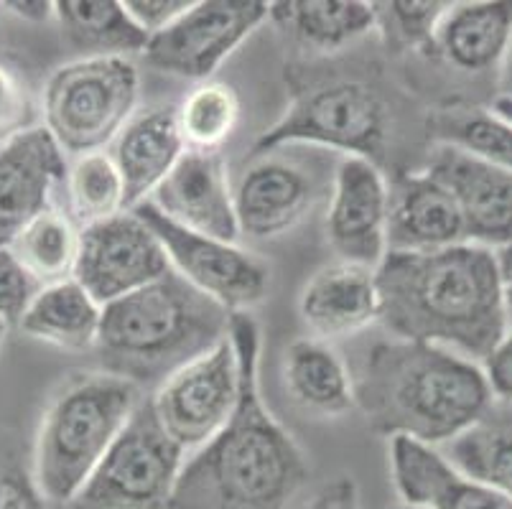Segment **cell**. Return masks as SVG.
<instances>
[{"label":"cell","mask_w":512,"mask_h":509,"mask_svg":"<svg viewBox=\"0 0 512 509\" xmlns=\"http://www.w3.org/2000/svg\"><path fill=\"white\" fill-rule=\"evenodd\" d=\"M240 403L225 428L186 456L169 509H286L309 479L304 451L260 395V326L232 314Z\"/></svg>","instance_id":"cell-1"},{"label":"cell","mask_w":512,"mask_h":509,"mask_svg":"<svg viewBox=\"0 0 512 509\" xmlns=\"http://www.w3.org/2000/svg\"><path fill=\"white\" fill-rule=\"evenodd\" d=\"M380 324L398 339L484 362L510 334L495 250L472 242L439 252H388L375 270Z\"/></svg>","instance_id":"cell-2"},{"label":"cell","mask_w":512,"mask_h":509,"mask_svg":"<svg viewBox=\"0 0 512 509\" xmlns=\"http://www.w3.org/2000/svg\"><path fill=\"white\" fill-rule=\"evenodd\" d=\"M352 382L372 431L434 448L462 436L495 405L482 364L406 339L375 344Z\"/></svg>","instance_id":"cell-3"},{"label":"cell","mask_w":512,"mask_h":509,"mask_svg":"<svg viewBox=\"0 0 512 509\" xmlns=\"http://www.w3.org/2000/svg\"><path fill=\"white\" fill-rule=\"evenodd\" d=\"M232 314L189 286L176 270L141 291L102 306L97 354L102 370L143 390L161 387L174 372L230 336Z\"/></svg>","instance_id":"cell-4"},{"label":"cell","mask_w":512,"mask_h":509,"mask_svg":"<svg viewBox=\"0 0 512 509\" xmlns=\"http://www.w3.org/2000/svg\"><path fill=\"white\" fill-rule=\"evenodd\" d=\"M141 400V387L105 370L72 375L54 392L34 451V479L44 499L72 504Z\"/></svg>","instance_id":"cell-5"},{"label":"cell","mask_w":512,"mask_h":509,"mask_svg":"<svg viewBox=\"0 0 512 509\" xmlns=\"http://www.w3.org/2000/svg\"><path fill=\"white\" fill-rule=\"evenodd\" d=\"M390 110L380 90L357 77H319L293 92L283 118L255 140L253 153L286 146L324 148L375 161L388 140Z\"/></svg>","instance_id":"cell-6"},{"label":"cell","mask_w":512,"mask_h":509,"mask_svg":"<svg viewBox=\"0 0 512 509\" xmlns=\"http://www.w3.org/2000/svg\"><path fill=\"white\" fill-rule=\"evenodd\" d=\"M141 74L125 56H95L59 67L44 90V128L74 156L105 151L133 118Z\"/></svg>","instance_id":"cell-7"},{"label":"cell","mask_w":512,"mask_h":509,"mask_svg":"<svg viewBox=\"0 0 512 509\" xmlns=\"http://www.w3.org/2000/svg\"><path fill=\"white\" fill-rule=\"evenodd\" d=\"M186 451L158 420L151 395L141 400L72 509H169Z\"/></svg>","instance_id":"cell-8"},{"label":"cell","mask_w":512,"mask_h":509,"mask_svg":"<svg viewBox=\"0 0 512 509\" xmlns=\"http://www.w3.org/2000/svg\"><path fill=\"white\" fill-rule=\"evenodd\" d=\"M130 212H136L156 232L169 255L171 270L230 314H245L265 298L271 268L258 255L242 250L235 242L186 230L166 219L151 202L138 204Z\"/></svg>","instance_id":"cell-9"},{"label":"cell","mask_w":512,"mask_h":509,"mask_svg":"<svg viewBox=\"0 0 512 509\" xmlns=\"http://www.w3.org/2000/svg\"><path fill=\"white\" fill-rule=\"evenodd\" d=\"M276 151L258 153L232 189L240 232L255 240H271L293 230L314 209L324 191H332L334 171L319 156Z\"/></svg>","instance_id":"cell-10"},{"label":"cell","mask_w":512,"mask_h":509,"mask_svg":"<svg viewBox=\"0 0 512 509\" xmlns=\"http://www.w3.org/2000/svg\"><path fill=\"white\" fill-rule=\"evenodd\" d=\"M151 403L186 454L212 441L240 403V357L230 336L156 387Z\"/></svg>","instance_id":"cell-11"},{"label":"cell","mask_w":512,"mask_h":509,"mask_svg":"<svg viewBox=\"0 0 512 509\" xmlns=\"http://www.w3.org/2000/svg\"><path fill=\"white\" fill-rule=\"evenodd\" d=\"M166 273H171L169 255L136 212H123L79 230L72 278L100 306L141 291Z\"/></svg>","instance_id":"cell-12"},{"label":"cell","mask_w":512,"mask_h":509,"mask_svg":"<svg viewBox=\"0 0 512 509\" xmlns=\"http://www.w3.org/2000/svg\"><path fill=\"white\" fill-rule=\"evenodd\" d=\"M271 18L263 0H194L164 34L153 36L146 59L156 69L186 79H209L227 56Z\"/></svg>","instance_id":"cell-13"},{"label":"cell","mask_w":512,"mask_h":509,"mask_svg":"<svg viewBox=\"0 0 512 509\" xmlns=\"http://www.w3.org/2000/svg\"><path fill=\"white\" fill-rule=\"evenodd\" d=\"M390 186L375 161L342 156L329 191L327 240L342 263L377 270L388 255Z\"/></svg>","instance_id":"cell-14"},{"label":"cell","mask_w":512,"mask_h":509,"mask_svg":"<svg viewBox=\"0 0 512 509\" xmlns=\"http://www.w3.org/2000/svg\"><path fill=\"white\" fill-rule=\"evenodd\" d=\"M428 174L454 196L472 245L500 247L512 242V171L469 156L449 143H436Z\"/></svg>","instance_id":"cell-15"},{"label":"cell","mask_w":512,"mask_h":509,"mask_svg":"<svg viewBox=\"0 0 512 509\" xmlns=\"http://www.w3.org/2000/svg\"><path fill=\"white\" fill-rule=\"evenodd\" d=\"M64 151L46 128L0 140V247L51 209V194L67 179Z\"/></svg>","instance_id":"cell-16"},{"label":"cell","mask_w":512,"mask_h":509,"mask_svg":"<svg viewBox=\"0 0 512 509\" xmlns=\"http://www.w3.org/2000/svg\"><path fill=\"white\" fill-rule=\"evenodd\" d=\"M171 222L199 235L237 242L235 194L220 151H186L174 171L148 199Z\"/></svg>","instance_id":"cell-17"},{"label":"cell","mask_w":512,"mask_h":509,"mask_svg":"<svg viewBox=\"0 0 512 509\" xmlns=\"http://www.w3.org/2000/svg\"><path fill=\"white\" fill-rule=\"evenodd\" d=\"M390 474L398 497L416 509H512V497L467 479L439 448L390 438Z\"/></svg>","instance_id":"cell-18"},{"label":"cell","mask_w":512,"mask_h":509,"mask_svg":"<svg viewBox=\"0 0 512 509\" xmlns=\"http://www.w3.org/2000/svg\"><path fill=\"white\" fill-rule=\"evenodd\" d=\"M467 242L454 196L441 181L423 174L400 176L390 186L388 252H439Z\"/></svg>","instance_id":"cell-19"},{"label":"cell","mask_w":512,"mask_h":509,"mask_svg":"<svg viewBox=\"0 0 512 509\" xmlns=\"http://www.w3.org/2000/svg\"><path fill=\"white\" fill-rule=\"evenodd\" d=\"M186 153L176 107L158 105L128 120L110 146L115 166L125 181V207L148 202Z\"/></svg>","instance_id":"cell-20"},{"label":"cell","mask_w":512,"mask_h":509,"mask_svg":"<svg viewBox=\"0 0 512 509\" xmlns=\"http://www.w3.org/2000/svg\"><path fill=\"white\" fill-rule=\"evenodd\" d=\"M299 314L319 342L367 329L380 319L375 270L342 260L321 268L301 291Z\"/></svg>","instance_id":"cell-21"},{"label":"cell","mask_w":512,"mask_h":509,"mask_svg":"<svg viewBox=\"0 0 512 509\" xmlns=\"http://www.w3.org/2000/svg\"><path fill=\"white\" fill-rule=\"evenodd\" d=\"M510 39L512 0H467L451 3L431 51L459 72L482 74L500 69Z\"/></svg>","instance_id":"cell-22"},{"label":"cell","mask_w":512,"mask_h":509,"mask_svg":"<svg viewBox=\"0 0 512 509\" xmlns=\"http://www.w3.org/2000/svg\"><path fill=\"white\" fill-rule=\"evenodd\" d=\"M283 382L293 403L324 418H337L357 408L355 382L347 364L327 342L314 336L299 339L283 354Z\"/></svg>","instance_id":"cell-23"},{"label":"cell","mask_w":512,"mask_h":509,"mask_svg":"<svg viewBox=\"0 0 512 509\" xmlns=\"http://www.w3.org/2000/svg\"><path fill=\"white\" fill-rule=\"evenodd\" d=\"M100 326L102 306L74 278L41 288L18 321L23 334L69 352L95 349Z\"/></svg>","instance_id":"cell-24"},{"label":"cell","mask_w":512,"mask_h":509,"mask_svg":"<svg viewBox=\"0 0 512 509\" xmlns=\"http://www.w3.org/2000/svg\"><path fill=\"white\" fill-rule=\"evenodd\" d=\"M271 21L306 49L327 54L352 46L377 28L372 3L360 0H283L271 3Z\"/></svg>","instance_id":"cell-25"},{"label":"cell","mask_w":512,"mask_h":509,"mask_svg":"<svg viewBox=\"0 0 512 509\" xmlns=\"http://www.w3.org/2000/svg\"><path fill=\"white\" fill-rule=\"evenodd\" d=\"M54 16L67 44L85 54L82 59H130V54H143L151 41L118 0H59L54 3Z\"/></svg>","instance_id":"cell-26"},{"label":"cell","mask_w":512,"mask_h":509,"mask_svg":"<svg viewBox=\"0 0 512 509\" xmlns=\"http://www.w3.org/2000/svg\"><path fill=\"white\" fill-rule=\"evenodd\" d=\"M439 451L459 474L512 497V405H492L479 423Z\"/></svg>","instance_id":"cell-27"},{"label":"cell","mask_w":512,"mask_h":509,"mask_svg":"<svg viewBox=\"0 0 512 509\" xmlns=\"http://www.w3.org/2000/svg\"><path fill=\"white\" fill-rule=\"evenodd\" d=\"M18 263L31 278L44 286H54L74 275L79 255V230L72 217L49 209L31 219L8 245Z\"/></svg>","instance_id":"cell-28"},{"label":"cell","mask_w":512,"mask_h":509,"mask_svg":"<svg viewBox=\"0 0 512 509\" xmlns=\"http://www.w3.org/2000/svg\"><path fill=\"white\" fill-rule=\"evenodd\" d=\"M67 199L72 222L79 224V230L128 212L125 181L113 156L107 151L79 156L67 174Z\"/></svg>","instance_id":"cell-29"},{"label":"cell","mask_w":512,"mask_h":509,"mask_svg":"<svg viewBox=\"0 0 512 509\" xmlns=\"http://www.w3.org/2000/svg\"><path fill=\"white\" fill-rule=\"evenodd\" d=\"M189 151H220L240 120V97L230 84L204 82L176 107Z\"/></svg>","instance_id":"cell-30"},{"label":"cell","mask_w":512,"mask_h":509,"mask_svg":"<svg viewBox=\"0 0 512 509\" xmlns=\"http://www.w3.org/2000/svg\"><path fill=\"white\" fill-rule=\"evenodd\" d=\"M439 143L512 171V123L495 110H464L441 115Z\"/></svg>","instance_id":"cell-31"},{"label":"cell","mask_w":512,"mask_h":509,"mask_svg":"<svg viewBox=\"0 0 512 509\" xmlns=\"http://www.w3.org/2000/svg\"><path fill=\"white\" fill-rule=\"evenodd\" d=\"M377 28L398 49H431L441 18L451 3L441 0H388L372 3Z\"/></svg>","instance_id":"cell-32"},{"label":"cell","mask_w":512,"mask_h":509,"mask_svg":"<svg viewBox=\"0 0 512 509\" xmlns=\"http://www.w3.org/2000/svg\"><path fill=\"white\" fill-rule=\"evenodd\" d=\"M41 286L18 263L8 247H0V319L18 324Z\"/></svg>","instance_id":"cell-33"},{"label":"cell","mask_w":512,"mask_h":509,"mask_svg":"<svg viewBox=\"0 0 512 509\" xmlns=\"http://www.w3.org/2000/svg\"><path fill=\"white\" fill-rule=\"evenodd\" d=\"M0 509H44V494L36 487L16 454L0 446Z\"/></svg>","instance_id":"cell-34"},{"label":"cell","mask_w":512,"mask_h":509,"mask_svg":"<svg viewBox=\"0 0 512 509\" xmlns=\"http://www.w3.org/2000/svg\"><path fill=\"white\" fill-rule=\"evenodd\" d=\"M31 97L16 72L0 64V140L31 128Z\"/></svg>","instance_id":"cell-35"},{"label":"cell","mask_w":512,"mask_h":509,"mask_svg":"<svg viewBox=\"0 0 512 509\" xmlns=\"http://www.w3.org/2000/svg\"><path fill=\"white\" fill-rule=\"evenodd\" d=\"M192 6L194 0H125L130 18L138 23L148 39L164 34L166 28L174 26Z\"/></svg>","instance_id":"cell-36"},{"label":"cell","mask_w":512,"mask_h":509,"mask_svg":"<svg viewBox=\"0 0 512 509\" xmlns=\"http://www.w3.org/2000/svg\"><path fill=\"white\" fill-rule=\"evenodd\" d=\"M482 372L495 403L512 405V331L492 349L490 357L484 359Z\"/></svg>","instance_id":"cell-37"},{"label":"cell","mask_w":512,"mask_h":509,"mask_svg":"<svg viewBox=\"0 0 512 509\" xmlns=\"http://www.w3.org/2000/svg\"><path fill=\"white\" fill-rule=\"evenodd\" d=\"M309 509H357V489L349 479H337L321 489Z\"/></svg>","instance_id":"cell-38"},{"label":"cell","mask_w":512,"mask_h":509,"mask_svg":"<svg viewBox=\"0 0 512 509\" xmlns=\"http://www.w3.org/2000/svg\"><path fill=\"white\" fill-rule=\"evenodd\" d=\"M497 255V270H500V288H502V303H505L507 329L512 331V242L510 245L495 250Z\"/></svg>","instance_id":"cell-39"},{"label":"cell","mask_w":512,"mask_h":509,"mask_svg":"<svg viewBox=\"0 0 512 509\" xmlns=\"http://www.w3.org/2000/svg\"><path fill=\"white\" fill-rule=\"evenodd\" d=\"M6 8L16 16L26 18V21H46L54 16V3L46 0H36V3H6Z\"/></svg>","instance_id":"cell-40"},{"label":"cell","mask_w":512,"mask_h":509,"mask_svg":"<svg viewBox=\"0 0 512 509\" xmlns=\"http://www.w3.org/2000/svg\"><path fill=\"white\" fill-rule=\"evenodd\" d=\"M497 100H510L512 102V39L507 44L505 56H502L500 69H497Z\"/></svg>","instance_id":"cell-41"},{"label":"cell","mask_w":512,"mask_h":509,"mask_svg":"<svg viewBox=\"0 0 512 509\" xmlns=\"http://www.w3.org/2000/svg\"><path fill=\"white\" fill-rule=\"evenodd\" d=\"M492 110L497 112V115H502L505 120H510L512 123V102L510 100H495V107Z\"/></svg>","instance_id":"cell-42"},{"label":"cell","mask_w":512,"mask_h":509,"mask_svg":"<svg viewBox=\"0 0 512 509\" xmlns=\"http://www.w3.org/2000/svg\"><path fill=\"white\" fill-rule=\"evenodd\" d=\"M8 326H11V324H6V321L0 319V347H3V344H6V336H8Z\"/></svg>","instance_id":"cell-43"},{"label":"cell","mask_w":512,"mask_h":509,"mask_svg":"<svg viewBox=\"0 0 512 509\" xmlns=\"http://www.w3.org/2000/svg\"><path fill=\"white\" fill-rule=\"evenodd\" d=\"M398 509H416V507H406V504H403V507H398Z\"/></svg>","instance_id":"cell-44"}]
</instances>
